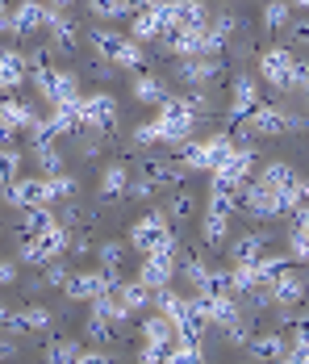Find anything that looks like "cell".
Wrapping results in <instances>:
<instances>
[{"mask_svg": "<svg viewBox=\"0 0 309 364\" xmlns=\"http://www.w3.org/2000/svg\"><path fill=\"white\" fill-rule=\"evenodd\" d=\"M130 247H134V252L175 247V239H172V218H168V210H151L146 218H138L134 226H130Z\"/></svg>", "mask_w": 309, "mask_h": 364, "instance_id": "obj_1", "label": "cell"}, {"mask_svg": "<svg viewBox=\"0 0 309 364\" xmlns=\"http://www.w3.org/2000/svg\"><path fill=\"white\" fill-rule=\"evenodd\" d=\"M67 226L63 222H55V226H46L42 235H34V239H21V247H17V255H21V264H50V259H59V255L67 252Z\"/></svg>", "mask_w": 309, "mask_h": 364, "instance_id": "obj_2", "label": "cell"}, {"mask_svg": "<svg viewBox=\"0 0 309 364\" xmlns=\"http://www.w3.org/2000/svg\"><path fill=\"white\" fill-rule=\"evenodd\" d=\"M234 151V143L226 139V134H217V139H205V143H180V155H184V164L188 168H197V172H213L226 155Z\"/></svg>", "mask_w": 309, "mask_h": 364, "instance_id": "obj_3", "label": "cell"}, {"mask_svg": "<svg viewBox=\"0 0 309 364\" xmlns=\"http://www.w3.org/2000/svg\"><path fill=\"white\" fill-rule=\"evenodd\" d=\"M4 201L26 210V205H50L55 197H50V181L46 176H17V181L4 184Z\"/></svg>", "mask_w": 309, "mask_h": 364, "instance_id": "obj_4", "label": "cell"}, {"mask_svg": "<svg viewBox=\"0 0 309 364\" xmlns=\"http://www.w3.org/2000/svg\"><path fill=\"white\" fill-rule=\"evenodd\" d=\"M175 247H155V252H146L142 259V268H138V281L146 285V289H163V285H172L175 277Z\"/></svg>", "mask_w": 309, "mask_h": 364, "instance_id": "obj_5", "label": "cell"}, {"mask_svg": "<svg viewBox=\"0 0 309 364\" xmlns=\"http://www.w3.org/2000/svg\"><path fill=\"white\" fill-rule=\"evenodd\" d=\"M30 80L38 84V92H42V97L50 101V105H59V101H71V97H80V88H75L80 80H75L71 72H63V68H42V72H34Z\"/></svg>", "mask_w": 309, "mask_h": 364, "instance_id": "obj_6", "label": "cell"}, {"mask_svg": "<svg viewBox=\"0 0 309 364\" xmlns=\"http://www.w3.org/2000/svg\"><path fill=\"white\" fill-rule=\"evenodd\" d=\"M293 50L288 46H268L264 55H259V72L264 80L272 84V88H293Z\"/></svg>", "mask_w": 309, "mask_h": 364, "instance_id": "obj_7", "label": "cell"}, {"mask_svg": "<svg viewBox=\"0 0 309 364\" xmlns=\"http://www.w3.org/2000/svg\"><path fill=\"white\" fill-rule=\"evenodd\" d=\"M117 281H121V272H75L67 281V297L75 301H92V297H101V293L117 289Z\"/></svg>", "mask_w": 309, "mask_h": 364, "instance_id": "obj_8", "label": "cell"}, {"mask_svg": "<svg viewBox=\"0 0 309 364\" xmlns=\"http://www.w3.org/2000/svg\"><path fill=\"white\" fill-rule=\"evenodd\" d=\"M84 126H88V130H113V126H117V101H113L109 92L84 97Z\"/></svg>", "mask_w": 309, "mask_h": 364, "instance_id": "obj_9", "label": "cell"}, {"mask_svg": "<svg viewBox=\"0 0 309 364\" xmlns=\"http://www.w3.org/2000/svg\"><path fill=\"white\" fill-rule=\"evenodd\" d=\"M222 72H226V68H222V59H217V55H193V59H184V63H180V84L197 88V84L217 80Z\"/></svg>", "mask_w": 309, "mask_h": 364, "instance_id": "obj_10", "label": "cell"}, {"mask_svg": "<svg viewBox=\"0 0 309 364\" xmlns=\"http://www.w3.org/2000/svg\"><path fill=\"white\" fill-rule=\"evenodd\" d=\"M251 146H234L217 168H213V181H222V184H246V176H251Z\"/></svg>", "mask_w": 309, "mask_h": 364, "instance_id": "obj_11", "label": "cell"}, {"mask_svg": "<svg viewBox=\"0 0 309 364\" xmlns=\"http://www.w3.org/2000/svg\"><path fill=\"white\" fill-rule=\"evenodd\" d=\"M305 277H301V272H297V268H293V264H288V268H284V272H280V277H276L272 281V297H276V306H297V301H305Z\"/></svg>", "mask_w": 309, "mask_h": 364, "instance_id": "obj_12", "label": "cell"}, {"mask_svg": "<svg viewBox=\"0 0 309 364\" xmlns=\"http://www.w3.org/2000/svg\"><path fill=\"white\" fill-rule=\"evenodd\" d=\"M46 21H50V4H42V0H21L13 9V34H34Z\"/></svg>", "mask_w": 309, "mask_h": 364, "instance_id": "obj_13", "label": "cell"}, {"mask_svg": "<svg viewBox=\"0 0 309 364\" xmlns=\"http://www.w3.org/2000/svg\"><path fill=\"white\" fill-rule=\"evenodd\" d=\"M26 75H30V63H26V55H21V50H0V92L21 88V84H26Z\"/></svg>", "mask_w": 309, "mask_h": 364, "instance_id": "obj_14", "label": "cell"}, {"mask_svg": "<svg viewBox=\"0 0 309 364\" xmlns=\"http://www.w3.org/2000/svg\"><path fill=\"white\" fill-rule=\"evenodd\" d=\"M255 105H259V84L251 75H239L234 80V97H230V122H242Z\"/></svg>", "mask_w": 309, "mask_h": 364, "instance_id": "obj_15", "label": "cell"}, {"mask_svg": "<svg viewBox=\"0 0 309 364\" xmlns=\"http://www.w3.org/2000/svg\"><path fill=\"white\" fill-rule=\"evenodd\" d=\"M242 122L251 126V134H280V130H284V109H276V105H264V101H259Z\"/></svg>", "mask_w": 309, "mask_h": 364, "instance_id": "obj_16", "label": "cell"}, {"mask_svg": "<svg viewBox=\"0 0 309 364\" xmlns=\"http://www.w3.org/2000/svg\"><path fill=\"white\" fill-rule=\"evenodd\" d=\"M142 339L146 343H159V348H172L175 339H180V331H175V318H168V314H151L146 323H142Z\"/></svg>", "mask_w": 309, "mask_h": 364, "instance_id": "obj_17", "label": "cell"}, {"mask_svg": "<svg viewBox=\"0 0 309 364\" xmlns=\"http://www.w3.org/2000/svg\"><path fill=\"white\" fill-rule=\"evenodd\" d=\"M50 310L46 306H26V310H17L13 314V323H9V331H17V335H30V331H46L50 327Z\"/></svg>", "mask_w": 309, "mask_h": 364, "instance_id": "obj_18", "label": "cell"}, {"mask_svg": "<svg viewBox=\"0 0 309 364\" xmlns=\"http://www.w3.org/2000/svg\"><path fill=\"white\" fill-rule=\"evenodd\" d=\"M46 226H55V214H50V205H26V210H21V218H17V230H21V239H34V235H42Z\"/></svg>", "mask_w": 309, "mask_h": 364, "instance_id": "obj_19", "label": "cell"}, {"mask_svg": "<svg viewBox=\"0 0 309 364\" xmlns=\"http://www.w3.org/2000/svg\"><path fill=\"white\" fill-rule=\"evenodd\" d=\"M97 188H101V197H104V201H117L121 193H130V172H126V164H109Z\"/></svg>", "mask_w": 309, "mask_h": 364, "instance_id": "obj_20", "label": "cell"}, {"mask_svg": "<svg viewBox=\"0 0 309 364\" xmlns=\"http://www.w3.org/2000/svg\"><path fill=\"white\" fill-rule=\"evenodd\" d=\"M246 352H251L255 360H288V343H284L280 335H255V339L246 343Z\"/></svg>", "mask_w": 309, "mask_h": 364, "instance_id": "obj_21", "label": "cell"}, {"mask_svg": "<svg viewBox=\"0 0 309 364\" xmlns=\"http://www.w3.org/2000/svg\"><path fill=\"white\" fill-rule=\"evenodd\" d=\"M242 318V310H239V301H234V297H213V293H209V323H213V327H234V323H239Z\"/></svg>", "mask_w": 309, "mask_h": 364, "instance_id": "obj_22", "label": "cell"}, {"mask_svg": "<svg viewBox=\"0 0 309 364\" xmlns=\"http://www.w3.org/2000/svg\"><path fill=\"white\" fill-rule=\"evenodd\" d=\"M175 26L184 30H205L209 26V13L201 0H175Z\"/></svg>", "mask_w": 309, "mask_h": 364, "instance_id": "obj_23", "label": "cell"}, {"mask_svg": "<svg viewBox=\"0 0 309 364\" xmlns=\"http://www.w3.org/2000/svg\"><path fill=\"white\" fill-rule=\"evenodd\" d=\"M230 259L234 264H259L264 259V235H242L230 243Z\"/></svg>", "mask_w": 309, "mask_h": 364, "instance_id": "obj_24", "label": "cell"}, {"mask_svg": "<svg viewBox=\"0 0 309 364\" xmlns=\"http://www.w3.org/2000/svg\"><path fill=\"white\" fill-rule=\"evenodd\" d=\"M163 30H168V26H163V17H159V9H155V4L138 9V17H134V38H138V42H146V38H159Z\"/></svg>", "mask_w": 309, "mask_h": 364, "instance_id": "obj_25", "label": "cell"}, {"mask_svg": "<svg viewBox=\"0 0 309 364\" xmlns=\"http://www.w3.org/2000/svg\"><path fill=\"white\" fill-rule=\"evenodd\" d=\"M117 297H121V306H126V310H130V314H134V310H146V306H151V289H146V285H142V281H130V285H126V281H117Z\"/></svg>", "mask_w": 309, "mask_h": 364, "instance_id": "obj_26", "label": "cell"}, {"mask_svg": "<svg viewBox=\"0 0 309 364\" xmlns=\"http://www.w3.org/2000/svg\"><path fill=\"white\" fill-rule=\"evenodd\" d=\"M0 122L13 126V130H30L38 122V113L30 109V105H21V101H4V105H0Z\"/></svg>", "mask_w": 309, "mask_h": 364, "instance_id": "obj_27", "label": "cell"}, {"mask_svg": "<svg viewBox=\"0 0 309 364\" xmlns=\"http://www.w3.org/2000/svg\"><path fill=\"white\" fill-rule=\"evenodd\" d=\"M293 176H297V172H293L288 164H280V159H276V164H264V172L255 176V184H264L268 193H280V188L293 181Z\"/></svg>", "mask_w": 309, "mask_h": 364, "instance_id": "obj_28", "label": "cell"}, {"mask_svg": "<svg viewBox=\"0 0 309 364\" xmlns=\"http://www.w3.org/2000/svg\"><path fill=\"white\" fill-rule=\"evenodd\" d=\"M134 97L142 105H163V101H168V88H163V80H155V75H138Z\"/></svg>", "mask_w": 309, "mask_h": 364, "instance_id": "obj_29", "label": "cell"}, {"mask_svg": "<svg viewBox=\"0 0 309 364\" xmlns=\"http://www.w3.org/2000/svg\"><path fill=\"white\" fill-rule=\"evenodd\" d=\"M88 42H92V50H97V59H109V63H113L126 38L113 34V30H92V34H88Z\"/></svg>", "mask_w": 309, "mask_h": 364, "instance_id": "obj_30", "label": "cell"}, {"mask_svg": "<svg viewBox=\"0 0 309 364\" xmlns=\"http://www.w3.org/2000/svg\"><path fill=\"white\" fill-rule=\"evenodd\" d=\"M276 197H280V214H293V210H297V205L309 197V181H297V176H293V181L284 184Z\"/></svg>", "mask_w": 309, "mask_h": 364, "instance_id": "obj_31", "label": "cell"}, {"mask_svg": "<svg viewBox=\"0 0 309 364\" xmlns=\"http://www.w3.org/2000/svg\"><path fill=\"white\" fill-rule=\"evenodd\" d=\"M226 230H230V214L209 210L205 214V243L209 247H222V243H226Z\"/></svg>", "mask_w": 309, "mask_h": 364, "instance_id": "obj_32", "label": "cell"}, {"mask_svg": "<svg viewBox=\"0 0 309 364\" xmlns=\"http://www.w3.org/2000/svg\"><path fill=\"white\" fill-rule=\"evenodd\" d=\"M42 356H46L50 364H67V360H80V343H75V339H50Z\"/></svg>", "mask_w": 309, "mask_h": 364, "instance_id": "obj_33", "label": "cell"}, {"mask_svg": "<svg viewBox=\"0 0 309 364\" xmlns=\"http://www.w3.org/2000/svg\"><path fill=\"white\" fill-rule=\"evenodd\" d=\"M168 360H172V364H197V360H205L201 339H180L175 348H168Z\"/></svg>", "mask_w": 309, "mask_h": 364, "instance_id": "obj_34", "label": "cell"}, {"mask_svg": "<svg viewBox=\"0 0 309 364\" xmlns=\"http://www.w3.org/2000/svg\"><path fill=\"white\" fill-rule=\"evenodd\" d=\"M151 306H155L159 314H168V318H175V314L184 310V297H175V293L168 289V285H163V289H151Z\"/></svg>", "mask_w": 309, "mask_h": 364, "instance_id": "obj_35", "label": "cell"}, {"mask_svg": "<svg viewBox=\"0 0 309 364\" xmlns=\"http://www.w3.org/2000/svg\"><path fill=\"white\" fill-rule=\"evenodd\" d=\"M21 176V151L17 146H0V184Z\"/></svg>", "mask_w": 309, "mask_h": 364, "instance_id": "obj_36", "label": "cell"}, {"mask_svg": "<svg viewBox=\"0 0 309 364\" xmlns=\"http://www.w3.org/2000/svg\"><path fill=\"white\" fill-rule=\"evenodd\" d=\"M46 181H50V197H55V201H71V197L80 193V181L67 176V172H55V176H46Z\"/></svg>", "mask_w": 309, "mask_h": 364, "instance_id": "obj_37", "label": "cell"}, {"mask_svg": "<svg viewBox=\"0 0 309 364\" xmlns=\"http://www.w3.org/2000/svg\"><path fill=\"white\" fill-rule=\"evenodd\" d=\"M180 272H184V281H188V285H197V293L205 289L209 268L201 264V259H197V255H184V259H180Z\"/></svg>", "mask_w": 309, "mask_h": 364, "instance_id": "obj_38", "label": "cell"}, {"mask_svg": "<svg viewBox=\"0 0 309 364\" xmlns=\"http://www.w3.org/2000/svg\"><path fill=\"white\" fill-rule=\"evenodd\" d=\"M264 26L268 30H284L288 26V0H268L264 4Z\"/></svg>", "mask_w": 309, "mask_h": 364, "instance_id": "obj_39", "label": "cell"}, {"mask_svg": "<svg viewBox=\"0 0 309 364\" xmlns=\"http://www.w3.org/2000/svg\"><path fill=\"white\" fill-rule=\"evenodd\" d=\"M88 13L104 17V21H117V17H126V0H88Z\"/></svg>", "mask_w": 309, "mask_h": 364, "instance_id": "obj_40", "label": "cell"}, {"mask_svg": "<svg viewBox=\"0 0 309 364\" xmlns=\"http://www.w3.org/2000/svg\"><path fill=\"white\" fill-rule=\"evenodd\" d=\"M104 272H121V259H126V247L121 243H101V252H97Z\"/></svg>", "mask_w": 309, "mask_h": 364, "instance_id": "obj_41", "label": "cell"}, {"mask_svg": "<svg viewBox=\"0 0 309 364\" xmlns=\"http://www.w3.org/2000/svg\"><path fill=\"white\" fill-rule=\"evenodd\" d=\"M113 63H117V68H142V46H138V38H126V42H121V50H117Z\"/></svg>", "mask_w": 309, "mask_h": 364, "instance_id": "obj_42", "label": "cell"}, {"mask_svg": "<svg viewBox=\"0 0 309 364\" xmlns=\"http://www.w3.org/2000/svg\"><path fill=\"white\" fill-rule=\"evenodd\" d=\"M34 159L42 164V172H46V176H55V172H63V155H59L55 146H34Z\"/></svg>", "mask_w": 309, "mask_h": 364, "instance_id": "obj_43", "label": "cell"}, {"mask_svg": "<svg viewBox=\"0 0 309 364\" xmlns=\"http://www.w3.org/2000/svg\"><path fill=\"white\" fill-rule=\"evenodd\" d=\"M288 255H293V259H305V264H309V230L293 226V235H288Z\"/></svg>", "mask_w": 309, "mask_h": 364, "instance_id": "obj_44", "label": "cell"}, {"mask_svg": "<svg viewBox=\"0 0 309 364\" xmlns=\"http://www.w3.org/2000/svg\"><path fill=\"white\" fill-rule=\"evenodd\" d=\"M193 210H197V201H193L188 193H175L172 205H168V218H172V222H184L188 214H193Z\"/></svg>", "mask_w": 309, "mask_h": 364, "instance_id": "obj_45", "label": "cell"}, {"mask_svg": "<svg viewBox=\"0 0 309 364\" xmlns=\"http://www.w3.org/2000/svg\"><path fill=\"white\" fill-rule=\"evenodd\" d=\"M288 38H293V46H297V50H309V17L288 21Z\"/></svg>", "mask_w": 309, "mask_h": 364, "instance_id": "obj_46", "label": "cell"}, {"mask_svg": "<svg viewBox=\"0 0 309 364\" xmlns=\"http://www.w3.org/2000/svg\"><path fill=\"white\" fill-rule=\"evenodd\" d=\"M67 281H71V272L59 264V259H50V264H46V277H42V289H50V285H67Z\"/></svg>", "mask_w": 309, "mask_h": 364, "instance_id": "obj_47", "label": "cell"}, {"mask_svg": "<svg viewBox=\"0 0 309 364\" xmlns=\"http://www.w3.org/2000/svg\"><path fill=\"white\" fill-rule=\"evenodd\" d=\"M84 222H88V210L75 205V197H71L67 205H63V226H84Z\"/></svg>", "mask_w": 309, "mask_h": 364, "instance_id": "obj_48", "label": "cell"}, {"mask_svg": "<svg viewBox=\"0 0 309 364\" xmlns=\"http://www.w3.org/2000/svg\"><path fill=\"white\" fill-rule=\"evenodd\" d=\"M138 360L155 364V360H168V348H159V343H142V352H138Z\"/></svg>", "mask_w": 309, "mask_h": 364, "instance_id": "obj_49", "label": "cell"}, {"mask_svg": "<svg viewBox=\"0 0 309 364\" xmlns=\"http://www.w3.org/2000/svg\"><path fill=\"white\" fill-rule=\"evenodd\" d=\"M309 84V59H293V88Z\"/></svg>", "mask_w": 309, "mask_h": 364, "instance_id": "obj_50", "label": "cell"}, {"mask_svg": "<svg viewBox=\"0 0 309 364\" xmlns=\"http://www.w3.org/2000/svg\"><path fill=\"white\" fill-rule=\"evenodd\" d=\"M13 281H17V268L9 259H0V285H13Z\"/></svg>", "mask_w": 309, "mask_h": 364, "instance_id": "obj_51", "label": "cell"}, {"mask_svg": "<svg viewBox=\"0 0 309 364\" xmlns=\"http://www.w3.org/2000/svg\"><path fill=\"white\" fill-rule=\"evenodd\" d=\"M213 30H217L222 38H230V34H234V17H217V21H213Z\"/></svg>", "mask_w": 309, "mask_h": 364, "instance_id": "obj_52", "label": "cell"}, {"mask_svg": "<svg viewBox=\"0 0 309 364\" xmlns=\"http://www.w3.org/2000/svg\"><path fill=\"white\" fill-rule=\"evenodd\" d=\"M109 360V352H101V348H97V352H80V364H104Z\"/></svg>", "mask_w": 309, "mask_h": 364, "instance_id": "obj_53", "label": "cell"}, {"mask_svg": "<svg viewBox=\"0 0 309 364\" xmlns=\"http://www.w3.org/2000/svg\"><path fill=\"white\" fill-rule=\"evenodd\" d=\"M71 252H75V255H88V252H92V239H88V235H75Z\"/></svg>", "mask_w": 309, "mask_h": 364, "instance_id": "obj_54", "label": "cell"}, {"mask_svg": "<svg viewBox=\"0 0 309 364\" xmlns=\"http://www.w3.org/2000/svg\"><path fill=\"white\" fill-rule=\"evenodd\" d=\"M297 226H301V230H309V205H297Z\"/></svg>", "mask_w": 309, "mask_h": 364, "instance_id": "obj_55", "label": "cell"}, {"mask_svg": "<svg viewBox=\"0 0 309 364\" xmlns=\"http://www.w3.org/2000/svg\"><path fill=\"white\" fill-rule=\"evenodd\" d=\"M4 30H13V13H9V9H0V34H4Z\"/></svg>", "mask_w": 309, "mask_h": 364, "instance_id": "obj_56", "label": "cell"}, {"mask_svg": "<svg viewBox=\"0 0 309 364\" xmlns=\"http://www.w3.org/2000/svg\"><path fill=\"white\" fill-rule=\"evenodd\" d=\"M9 356H13V343H9V339H0V360H9Z\"/></svg>", "mask_w": 309, "mask_h": 364, "instance_id": "obj_57", "label": "cell"}, {"mask_svg": "<svg viewBox=\"0 0 309 364\" xmlns=\"http://www.w3.org/2000/svg\"><path fill=\"white\" fill-rule=\"evenodd\" d=\"M146 4H155V0H126V9H146Z\"/></svg>", "mask_w": 309, "mask_h": 364, "instance_id": "obj_58", "label": "cell"}, {"mask_svg": "<svg viewBox=\"0 0 309 364\" xmlns=\"http://www.w3.org/2000/svg\"><path fill=\"white\" fill-rule=\"evenodd\" d=\"M46 4H50V9H67L71 0H46Z\"/></svg>", "mask_w": 309, "mask_h": 364, "instance_id": "obj_59", "label": "cell"}, {"mask_svg": "<svg viewBox=\"0 0 309 364\" xmlns=\"http://www.w3.org/2000/svg\"><path fill=\"white\" fill-rule=\"evenodd\" d=\"M288 4H297V9H309V0H288Z\"/></svg>", "mask_w": 309, "mask_h": 364, "instance_id": "obj_60", "label": "cell"}, {"mask_svg": "<svg viewBox=\"0 0 309 364\" xmlns=\"http://www.w3.org/2000/svg\"><path fill=\"white\" fill-rule=\"evenodd\" d=\"M4 4H9V0H0V9H4Z\"/></svg>", "mask_w": 309, "mask_h": 364, "instance_id": "obj_61", "label": "cell"}, {"mask_svg": "<svg viewBox=\"0 0 309 364\" xmlns=\"http://www.w3.org/2000/svg\"><path fill=\"white\" fill-rule=\"evenodd\" d=\"M305 364H309V352H305Z\"/></svg>", "mask_w": 309, "mask_h": 364, "instance_id": "obj_62", "label": "cell"}]
</instances>
